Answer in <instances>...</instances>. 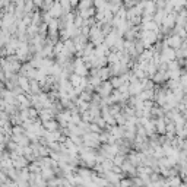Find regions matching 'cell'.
Instances as JSON below:
<instances>
[{
    "label": "cell",
    "mask_w": 187,
    "mask_h": 187,
    "mask_svg": "<svg viewBox=\"0 0 187 187\" xmlns=\"http://www.w3.org/2000/svg\"><path fill=\"white\" fill-rule=\"evenodd\" d=\"M181 43H183V38H180L178 35L175 34V35H171L168 40H167V44L171 47V48H178V47L181 46Z\"/></svg>",
    "instance_id": "6da1fadb"
},
{
    "label": "cell",
    "mask_w": 187,
    "mask_h": 187,
    "mask_svg": "<svg viewBox=\"0 0 187 187\" xmlns=\"http://www.w3.org/2000/svg\"><path fill=\"white\" fill-rule=\"evenodd\" d=\"M92 6V0H82L81 3H79V9L83 10V9H88V7H91Z\"/></svg>",
    "instance_id": "7a4b0ae2"
},
{
    "label": "cell",
    "mask_w": 187,
    "mask_h": 187,
    "mask_svg": "<svg viewBox=\"0 0 187 187\" xmlns=\"http://www.w3.org/2000/svg\"><path fill=\"white\" fill-rule=\"evenodd\" d=\"M114 162H116L117 165H121V162H123V156H116V158H114Z\"/></svg>",
    "instance_id": "3957f363"
}]
</instances>
